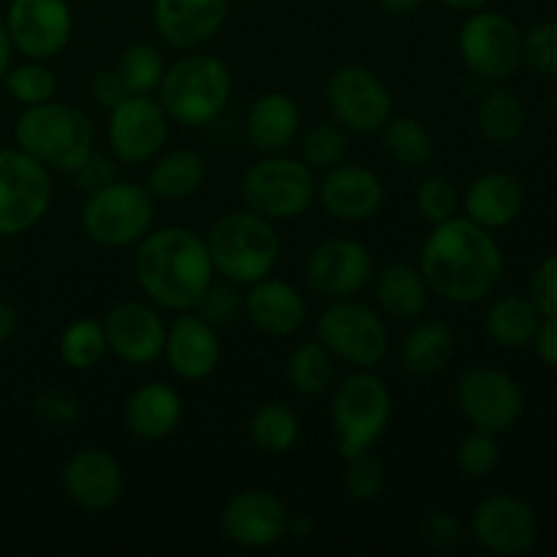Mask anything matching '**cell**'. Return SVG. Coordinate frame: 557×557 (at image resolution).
<instances>
[{
	"instance_id": "obj_49",
	"label": "cell",
	"mask_w": 557,
	"mask_h": 557,
	"mask_svg": "<svg viewBox=\"0 0 557 557\" xmlns=\"http://www.w3.org/2000/svg\"><path fill=\"white\" fill-rule=\"evenodd\" d=\"M90 96L101 109H114L123 98H128L123 79L114 69H98L90 79Z\"/></svg>"
},
{
	"instance_id": "obj_52",
	"label": "cell",
	"mask_w": 557,
	"mask_h": 557,
	"mask_svg": "<svg viewBox=\"0 0 557 557\" xmlns=\"http://www.w3.org/2000/svg\"><path fill=\"white\" fill-rule=\"evenodd\" d=\"M375 5L389 16H408L422 9L424 0H375Z\"/></svg>"
},
{
	"instance_id": "obj_4",
	"label": "cell",
	"mask_w": 557,
	"mask_h": 557,
	"mask_svg": "<svg viewBox=\"0 0 557 557\" xmlns=\"http://www.w3.org/2000/svg\"><path fill=\"white\" fill-rule=\"evenodd\" d=\"M205 243L215 275L234 286H250L272 275L281 261V234L275 223L248 207L218 218Z\"/></svg>"
},
{
	"instance_id": "obj_53",
	"label": "cell",
	"mask_w": 557,
	"mask_h": 557,
	"mask_svg": "<svg viewBox=\"0 0 557 557\" xmlns=\"http://www.w3.org/2000/svg\"><path fill=\"white\" fill-rule=\"evenodd\" d=\"M315 533V522L310 520L308 515H288V525H286V536L294 539H310Z\"/></svg>"
},
{
	"instance_id": "obj_44",
	"label": "cell",
	"mask_w": 557,
	"mask_h": 557,
	"mask_svg": "<svg viewBox=\"0 0 557 557\" xmlns=\"http://www.w3.org/2000/svg\"><path fill=\"white\" fill-rule=\"evenodd\" d=\"M194 313H199L201 319L210 321L212 326H226L237 319V313H243V297L237 294L234 283H215L201 294V299L196 302Z\"/></svg>"
},
{
	"instance_id": "obj_39",
	"label": "cell",
	"mask_w": 557,
	"mask_h": 557,
	"mask_svg": "<svg viewBox=\"0 0 557 557\" xmlns=\"http://www.w3.org/2000/svg\"><path fill=\"white\" fill-rule=\"evenodd\" d=\"M348 156V131L343 125L319 123L302 136V161L308 163L313 172H326L335 169L337 163L346 161Z\"/></svg>"
},
{
	"instance_id": "obj_23",
	"label": "cell",
	"mask_w": 557,
	"mask_h": 557,
	"mask_svg": "<svg viewBox=\"0 0 557 557\" xmlns=\"http://www.w3.org/2000/svg\"><path fill=\"white\" fill-rule=\"evenodd\" d=\"M232 0H156L152 25L166 47L194 52L223 27Z\"/></svg>"
},
{
	"instance_id": "obj_36",
	"label": "cell",
	"mask_w": 557,
	"mask_h": 557,
	"mask_svg": "<svg viewBox=\"0 0 557 557\" xmlns=\"http://www.w3.org/2000/svg\"><path fill=\"white\" fill-rule=\"evenodd\" d=\"M114 71L123 79L128 96H152L166 74V60L156 44L134 41L120 52Z\"/></svg>"
},
{
	"instance_id": "obj_11",
	"label": "cell",
	"mask_w": 557,
	"mask_h": 557,
	"mask_svg": "<svg viewBox=\"0 0 557 557\" xmlns=\"http://www.w3.org/2000/svg\"><path fill=\"white\" fill-rule=\"evenodd\" d=\"M457 49L471 76L487 85H500L520 69L522 33L506 14L479 9L462 22Z\"/></svg>"
},
{
	"instance_id": "obj_48",
	"label": "cell",
	"mask_w": 557,
	"mask_h": 557,
	"mask_svg": "<svg viewBox=\"0 0 557 557\" xmlns=\"http://www.w3.org/2000/svg\"><path fill=\"white\" fill-rule=\"evenodd\" d=\"M419 533H422V542L435 549H451L457 547L462 539L460 522H457V517L449 515V511H433V515L424 517L422 531Z\"/></svg>"
},
{
	"instance_id": "obj_42",
	"label": "cell",
	"mask_w": 557,
	"mask_h": 557,
	"mask_svg": "<svg viewBox=\"0 0 557 557\" xmlns=\"http://www.w3.org/2000/svg\"><path fill=\"white\" fill-rule=\"evenodd\" d=\"M500 462V444L498 435L473 430L457 446V468L468 479H484L498 468Z\"/></svg>"
},
{
	"instance_id": "obj_18",
	"label": "cell",
	"mask_w": 557,
	"mask_h": 557,
	"mask_svg": "<svg viewBox=\"0 0 557 557\" xmlns=\"http://www.w3.org/2000/svg\"><path fill=\"white\" fill-rule=\"evenodd\" d=\"M107 332L109 354L131 368H145L163 357L166 343V321L152 305L139 299H123L112 305L101 319Z\"/></svg>"
},
{
	"instance_id": "obj_55",
	"label": "cell",
	"mask_w": 557,
	"mask_h": 557,
	"mask_svg": "<svg viewBox=\"0 0 557 557\" xmlns=\"http://www.w3.org/2000/svg\"><path fill=\"white\" fill-rule=\"evenodd\" d=\"M438 3H444L446 9L451 11H466V14H473V11L484 9L490 0H438Z\"/></svg>"
},
{
	"instance_id": "obj_14",
	"label": "cell",
	"mask_w": 557,
	"mask_h": 557,
	"mask_svg": "<svg viewBox=\"0 0 557 557\" xmlns=\"http://www.w3.org/2000/svg\"><path fill=\"white\" fill-rule=\"evenodd\" d=\"M457 406L473 430L509 433L525 411L520 384L509 373L495 368H473L457 381Z\"/></svg>"
},
{
	"instance_id": "obj_22",
	"label": "cell",
	"mask_w": 557,
	"mask_h": 557,
	"mask_svg": "<svg viewBox=\"0 0 557 557\" xmlns=\"http://www.w3.org/2000/svg\"><path fill=\"white\" fill-rule=\"evenodd\" d=\"M163 359L177 379L190 381V384L210 379L221 364L218 330L194 310L177 313L172 324L166 326Z\"/></svg>"
},
{
	"instance_id": "obj_26",
	"label": "cell",
	"mask_w": 557,
	"mask_h": 557,
	"mask_svg": "<svg viewBox=\"0 0 557 557\" xmlns=\"http://www.w3.org/2000/svg\"><path fill=\"white\" fill-rule=\"evenodd\" d=\"M522 207H525V188L515 174L506 172L479 174L462 196L466 218L487 232L511 226L520 218Z\"/></svg>"
},
{
	"instance_id": "obj_24",
	"label": "cell",
	"mask_w": 557,
	"mask_h": 557,
	"mask_svg": "<svg viewBox=\"0 0 557 557\" xmlns=\"http://www.w3.org/2000/svg\"><path fill=\"white\" fill-rule=\"evenodd\" d=\"M243 313L261 335L292 337L308 321V302L297 286L267 275L243 294Z\"/></svg>"
},
{
	"instance_id": "obj_30",
	"label": "cell",
	"mask_w": 557,
	"mask_h": 557,
	"mask_svg": "<svg viewBox=\"0 0 557 557\" xmlns=\"http://www.w3.org/2000/svg\"><path fill=\"white\" fill-rule=\"evenodd\" d=\"M457 335L444 321H417L400 341V364L411 375H435L451 362Z\"/></svg>"
},
{
	"instance_id": "obj_7",
	"label": "cell",
	"mask_w": 557,
	"mask_h": 557,
	"mask_svg": "<svg viewBox=\"0 0 557 557\" xmlns=\"http://www.w3.org/2000/svg\"><path fill=\"white\" fill-rule=\"evenodd\" d=\"M79 223L85 237L101 248H131L147 237L156 223V199L147 185L117 177L114 183L87 194Z\"/></svg>"
},
{
	"instance_id": "obj_15",
	"label": "cell",
	"mask_w": 557,
	"mask_h": 557,
	"mask_svg": "<svg viewBox=\"0 0 557 557\" xmlns=\"http://www.w3.org/2000/svg\"><path fill=\"white\" fill-rule=\"evenodd\" d=\"M375 275L368 245L351 237H330L315 245L305 261L310 292L324 299H346L364 292Z\"/></svg>"
},
{
	"instance_id": "obj_57",
	"label": "cell",
	"mask_w": 557,
	"mask_h": 557,
	"mask_svg": "<svg viewBox=\"0 0 557 557\" xmlns=\"http://www.w3.org/2000/svg\"><path fill=\"white\" fill-rule=\"evenodd\" d=\"M243 3H253V0H243Z\"/></svg>"
},
{
	"instance_id": "obj_45",
	"label": "cell",
	"mask_w": 557,
	"mask_h": 557,
	"mask_svg": "<svg viewBox=\"0 0 557 557\" xmlns=\"http://www.w3.org/2000/svg\"><path fill=\"white\" fill-rule=\"evenodd\" d=\"M528 297L542 315H557V253L547 256L533 270L531 283H528Z\"/></svg>"
},
{
	"instance_id": "obj_9",
	"label": "cell",
	"mask_w": 557,
	"mask_h": 557,
	"mask_svg": "<svg viewBox=\"0 0 557 557\" xmlns=\"http://www.w3.org/2000/svg\"><path fill=\"white\" fill-rule=\"evenodd\" d=\"M315 337L335 359L354 370H375L389 354L384 313L359 299H332L315 321Z\"/></svg>"
},
{
	"instance_id": "obj_41",
	"label": "cell",
	"mask_w": 557,
	"mask_h": 557,
	"mask_svg": "<svg viewBox=\"0 0 557 557\" xmlns=\"http://www.w3.org/2000/svg\"><path fill=\"white\" fill-rule=\"evenodd\" d=\"M462 199L457 194V185L446 180L444 174H430L417 188V210L428 223H444L449 218L460 215Z\"/></svg>"
},
{
	"instance_id": "obj_37",
	"label": "cell",
	"mask_w": 557,
	"mask_h": 557,
	"mask_svg": "<svg viewBox=\"0 0 557 557\" xmlns=\"http://www.w3.org/2000/svg\"><path fill=\"white\" fill-rule=\"evenodd\" d=\"M58 351L65 368L79 370V373L98 368L109 354L107 332H103L101 319L71 321L63 330V335H60Z\"/></svg>"
},
{
	"instance_id": "obj_43",
	"label": "cell",
	"mask_w": 557,
	"mask_h": 557,
	"mask_svg": "<svg viewBox=\"0 0 557 557\" xmlns=\"http://www.w3.org/2000/svg\"><path fill=\"white\" fill-rule=\"evenodd\" d=\"M522 63L544 76H557V20L542 22L522 36Z\"/></svg>"
},
{
	"instance_id": "obj_6",
	"label": "cell",
	"mask_w": 557,
	"mask_h": 557,
	"mask_svg": "<svg viewBox=\"0 0 557 557\" xmlns=\"http://www.w3.org/2000/svg\"><path fill=\"white\" fill-rule=\"evenodd\" d=\"M332 430L343 460L373 449L392 422V392L373 370H354L332 395Z\"/></svg>"
},
{
	"instance_id": "obj_21",
	"label": "cell",
	"mask_w": 557,
	"mask_h": 557,
	"mask_svg": "<svg viewBox=\"0 0 557 557\" xmlns=\"http://www.w3.org/2000/svg\"><path fill=\"white\" fill-rule=\"evenodd\" d=\"M63 490L71 504L90 515H103L123 498V468L109 451L87 446L71 455L63 468Z\"/></svg>"
},
{
	"instance_id": "obj_46",
	"label": "cell",
	"mask_w": 557,
	"mask_h": 557,
	"mask_svg": "<svg viewBox=\"0 0 557 557\" xmlns=\"http://www.w3.org/2000/svg\"><path fill=\"white\" fill-rule=\"evenodd\" d=\"M117 163L120 161L114 156H98V152L92 150L90 156L85 158V163H82L76 172H71V180H74L76 188H79L82 194H92V190L103 188V185L117 180Z\"/></svg>"
},
{
	"instance_id": "obj_16",
	"label": "cell",
	"mask_w": 557,
	"mask_h": 557,
	"mask_svg": "<svg viewBox=\"0 0 557 557\" xmlns=\"http://www.w3.org/2000/svg\"><path fill=\"white\" fill-rule=\"evenodd\" d=\"M5 27L14 49L27 60H52L74 36L69 0H11Z\"/></svg>"
},
{
	"instance_id": "obj_29",
	"label": "cell",
	"mask_w": 557,
	"mask_h": 557,
	"mask_svg": "<svg viewBox=\"0 0 557 557\" xmlns=\"http://www.w3.org/2000/svg\"><path fill=\"white\" fill-rule=\"evenodd\" d=\"M207 180V163L196 150H163L152 158L150 174H147V190L152 199L183 201L199 194Z\"/></svg>"
},
{
	"instance_id": "obj_3",
	"label": "cell",
	"mask_w": 557,
	"mask_h": 557,
	"mask_svg": "<svg viewBox=\"0 0 557 557\" xmlns=\"http://www.w3.org/2000/svg\"><path fill=\"white\" fill-rule=\"evenodd\" d=\"M232 90L234 79L226 60L210 52H188L166 65L156 92L172 123L201 128L226 112Z\"/></svg>"
},
{
	"instance_id": "obj_17",
	"label": "cell",
	"mask_w": 557,
	"mask_h": 557,
	"mask_svg": "<svg viewBox=\"0 0 557 557\" xmlns=\"http://www.w3.org/2000/svg\"><path fill=\"white\" fill-rule=\"evenodd\" d=\"M471 536L484 553L528 555L539 542V517L515 495H490L473 509Z\"/></svg>"
},
{
	"instance_id": "obj_56",
	"label": "cell",
	"mask_w": 557,
	"mask_h": 557,
	"mask_svg": "<svg viewBox=\"0 0 557 557\" xmlns=\"http://www.w3.org/2000/svg\"><path fill=\"white\" fill-rule=\"evenodd\" d=\"M553 107H555V114H557V90H555V98H553Z\"/></svg>"
},
{
	"instance_id": "obj_13",
	"label": "cell",
	"mask_w": 557,
	"mask_h": 557,
	"mask_svg": "<svg viewBox=\"0 0 557 557\" xmlns=\"http://www.w3.org/2000/svg\"><path fill=\"white\" fill-rule=\"evenodd\" d=\"M169 120L166 109L152 96H128L109 109L107 141L112 156L120 163L139 166L152 161L158 152L169 145Z\"/></svg>"
},
{
	"instance_id": "obj_12",
	"label": "cell",
	"mask_w": 557,
	"mask_h": 557,
	"mask_svg": "<svg viewBox=\"0 0 557 557\" xmlns=\"http://www.w3.org/2000/svg\"><path fill=\"white\" fill-rule=\"evenodd\" d=\"M324 96L332 120L348 134H379L386 120L395 114V101L386 82L373 69L359 63L332 71Z\"/></svg>"
},
{
	"instance_id": "obj_35",
	"label": "cell",
	"mask_w": 557,
	"mask_h": 557,
	"mask_svg": "<svg viewBox=\"0 0 557 557\" xmlns=\"http://www.w3.org/2000/svg\"><path fill=\"white\" fill-rule=\"evenodd\" d=\"M248 435L267 455H288L302 435V422L286 403H264L250 417Z\"/></svg>"
},
{
	"instance_id": "obj_5",
	"label": "cell",
	"mask_w": 557,
	"mask_h": 557,
	"mask_svg": "<svg viewBox=\"0 0 557 557\" xmlns=\"http://www.w3.org/2000/svg\"><path fill=\"white\" fill-rule=\"evenodd\" d=\"M16 147L36 158L49 172L71 174L96 150L92 120L79 107L63 101L36 103L14 123Z\"/></svg>"
},
{
	"instance_id": "obj_33",
	"label": "cell",
	"mask_w": 557,
	"mask_h": 557,
	"mask_svg": "<svg viewBox=\"0 0 557 557\" xmlns=\"http://www.w3.org/2000/svg\"><path fill=\"white\" fill-rule=\"evenodd\" d=\"M381 134V150L392 163L400 169L428 166L435 152V139L428 125L417 117H395L392 114L384 123Z\"/></svg>"
},
{
	"instance_id": "obj_54",
	"label": "cell",
	"mask_w": 557,
	"mask_h": 557,
	"mask_svg": "<svg viewBox=\"0 0 557 557\" xmlns=\"http://www.w3.org/2000/svg\"><path fill=\"white\" fill-rule=\"evenodd\" d=\"M11 58H14V41H11L5 22L0 20V79H3L5 71L11 69Z\"/></svg>"
},
{
	"instance_id": "obj_20",
	"label": "cell",
	"mask_w": 557,
	"mask_h": 557,
	"mask_svg": "<svg viewBox=\"0 0 557 557\" xmlns=\"http://www.w3.org/2000/svg\"><path fill=\"white\" fill-rule=\"evenodd\" d=\"M384 183L373 169L362 163H337L326 169L315 188V199L321 201L324 212L343 223L370 221L384 207Z\"/></svg>"
},
{
	"instance_id": "obj_2",
	"label": "cell",
	"mask_w": 557,
	"mask_h": 557,
	"mask_svg": "<svg viewBox=\"0 0 557 557\" xmlns=\"http://www.w3.org/2000/svg\"><path fill=\"white\" fill-rule=\"evenodd\" d=\"M134 277L152 305L185 313L212 286L215 267L205 237L185 226H161L136 243Z\"/></svg>"
},
{
	"instance_id": "obj_31",
	"label": "cell",
	"mask_w": 557,
	"mask_h": 557,
	"mask_svg": "<svg viewBox=\"0 0 557 557\" xmlns=\"http://www.w3.org/2000/svg\"><path fill=\"white\" fill-rule=\"evenodd\" d=\"M528 112L522 107L520 96L509 87L493 85L479 96L476 103V125L479 134L498 147H509L525 134Z\"/></svg>"
},
{
	"instance_id": "obj_38",
	"label": "cell",
	"mask_w": 557,
	"mask_h": 557,
	"mask_svg": "<svg viewBox=\"0 0 557 557\" xmlns=\"http://www.w3.org/2000/svg\"><path fill=\"white\" fill-rule=\"evenodd\" d=\"M5 92L22 107H36L58 98V76L49 69L47 60H25L20 65H11L3 79Z\"/></svg>"
},
{
	"instance_id": "obj_10",
	"label": "cell",
	"mask_w": 557,
	"mask_h": 557,
	"mask_svg": "<svg viewBox=\"0 0 557 557\" xmlns=\"http://www.w3.org/2000/svg\"><path fill=\"white\" fill-rule=\"evenodd\" d=\"M52 207V172L20 147L0 150V237H16Z\"/></svg>"
},
{
	"instance_id": "obj_1",
	"label": "cell",
	"mask_w": 557,
	"mask_h": 557,
	"mask_svg": "<svg viewBox=\"0 0 557 557\" xmlns=\"http://www.w3.org/2000/svg\"><path fill=\"white\" fill-rule=\"evenodd\" d=\"M419 270L430 294L451 305H473L487 299L504 277V253L493 232L455 215L435 223L419 253Z\"/></svg>"
},
{
	"instance_id": "obj_40",
	"label": "cell",
	"mask_w": 557,
	"mask_h": 557,
	"mask_svg": "<svg viewBox=\"0 0 557 557\" xmlns=\"http://www.w3.org/2000/svg\"><path fill=\"white\" fill-rule=\"evenodd\" d=\"M384 487V462H381L373 451L348 457L346 471H343V493H346L348 498L357 500V504H373V500L381 498Z\"/></svg>"
},
{
	"instance_id": "obj_19",
	"label": "cell",
	"mask_w": 557,
	"mask_h": 557,
	"mask_svg": "<svg viewBox=\"0 0 557 557\" xmlns=\"http://www.w3.org/2000/svg\"><path fill=\"white\" fill-rule=\"evenodd\" d=\"M288 509L270 490H243L221 511L226 542L243 549H267L286 539Z\"/></svg>"
},
{
	"instance_id": "obj_8",
	"label": "cell",
	"mask_w": 557,
	"mask_h": 557,
	"mask_svg": "<svg viewBox=\"0 0 557 557\" xmlns=\"http://www.w3.org/2000/svg\"><path fill=\"white\" fill-rule=\"evenodd\" d=\"M315 172L302 161L286 152L261 156L245 169L239 180V199L248 210L277 221H294L305 215L315 201Z\"/></svg>"
},
{
	"instance_id": "obj_50",
	"label": "cell",
	"mask_w": 557,
	"mask_h": 557,
	"mask_svg": "<svg viewBox=\"0 0 557 557\" xmlns=\"http://www.w3.org/2000/svg\"><path fill=\"white\" fill-rule=\"evenodd\" d=\"M531 346L547 368H557V315H542Z\"/></svg>"
},
{
	"instance_id": "obj_47",
	"label": "cell",
	"mask_w": 557,
	"mask_h": 557,
	"mask_svg": "<svg viewBox=\"0 0 557 557\" xmlns=\"http://www.w3.org/2000/svg\"><path fill=\"white\" fill-rule=\"evenodd\" d=\"M33 408H36L38 417L52 424H71L82 417V403L74 395H69V392L58 389L38 392Z\"/></svg>"
},
{
	"instance_id": "obj_32",
	"label": "cell",
	"mask_w": 557,
	"mask_h": 557,
	"mask_svg": "<svg viewBox=\"0 0 557 557\" xmlns=\"http://www.w3.org/2000/svg\"><path fill=\"white\" fill-rule=\"evenodd\" d=\"M539 321H542V313L531 302V297L506 294V297L495 299L484 313V332L495 346L522 348L533 341Z\"/></svg>"
},
{
	"instance_id": "obj_51",
	"label": "cell",
	"mask_w": 557,
	"mask_h": 557,
	"mask_svg": "<svg viewBox=\"0 0 557 557\" xmlns=\"http://www.w3.org/2000/svg\"><path fill=\"white\" fill-rule=\"evenodd\" d=\"M16 330H20V313L14 305L0 299V346H5L16 335Z\"/></svg>"
},
{
	"instance_id": "obj_25",
	"label": "cell",
	"mask_w": 557,
	"mask_h": 557,
	"mask_svg": "<svg viewBox=\"0 0 557 557\" xmlns=\"http://www.w3.org/2000/svg\"><path fill=\"white\" fill-rule=\"evenodd\" d=\"M302 112L288 92L270 90L250 103L245 114V139L261 156L286 152L297 141Z\"/></svg>"
},
{
	"instance_id": "obj_28",
	"label": "cell",
	"mask_w": 557,
	"mask_h": 557,
	"mask_svg": "<svg viewBox=\"0 0 557 557\" xmlns=\"http://www.w3.org/2000/svg\"><path fill=\"white\" fill-rule=\"evenodd\" d=\"M375 302L386 319L417 321L422 319L430 302V286L419 264L392 261L375 272Z\"/></svg>"
},
{
	"instance_id": "obj_27",
	"label": "cell",
	"mask_w": 557,
	"mask_h": 557,
	"mask_svg": "<svg viewBox=\"0 0 557 557\" xmlns=\"http://www.w3.org/2000/svg\"><path fill=\"white\" fill-rule=\"evenodd\" d=\"M125 428L139 441H163L183 422V397L163 381H150L125 400Z\"/></svg>"
},
{
	"instance_id": "obj_34",
	"label": "cell",
	"mask_w": 557,
	"mask_h": 557,
	"mask_svg": "<svg viewBox=\"0 0 557 557\" xmlns=\"http://www.w3.org/2000/svg\"><path fill=\"white\" fill-rule=\"evenodd\" d=\"M335 362L330 348L315 337L294 346L286 362V381L294 395L299 397H319L335 381Z\"/></svg>"
}]
</instances>
